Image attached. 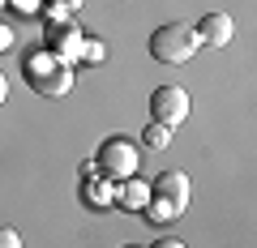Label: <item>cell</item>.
Instances as JSON below:
<instances>
[{"label":"cell","instance_id":"obj_1","mask_svg":"<svg viewBox=\"0 0 257 248\" xmlns=\"http://www.w3.org/2000/svg\"><path fill=\"white\" fill-rule=\"evenodd\" d=\"M197 35H193L189 22H163V26L150 35V56H155L159 65H184L197 56Z\"/></svg>","mask_w":257,"mask_h":248},{"label":"cell","instance_id":"obj_2","mask_svg":"<svg viewBox=\"0 0 257 248\" xmlns=\"http://www.w3.org/2000/svg\"><path fill=\"white\" fill-rule=\"evenodd\" d=\"M26 77H30V86H35L39 94H64L69 86H73L69 65H56L52 56H43V52H35L26 60Z\"/></svg>","mask_w":257,"mask_h":248},{"label":"cell","instance_id":"obj_3","mask_svg":"<svg viewBox=\"0 0 257 248\" xmlns=\"http://www.w3.org/2000/svg\"><path fill=\"white\" fill-rule=\"evenodd\" d=\"M150 120L163 124V129H180L184 120H189V90H180V86H159L150 94Z\"/></svg>","mask_w":257,"mask_h":248},{"label":"cell","instance_id":"obj_4","mask_svg":"<svg viewBox=\"0 0 257 248\" xmlns=\"http://www.w3.org/2000/svg\"><path fill=\"white\" fill-rule=\"evenodd\" d=\"M138 141H128V137H107L99 146V171H107L111 180H124V175H133L138 171Z\"/></svg>","mask_w":257,"mask_h":248},{"label":"cell","instance_id":"obj_5","mask_svg":"<svg viewBox=\"0 0 257 248\" xmlns=\"http://www.w3.org/2000/svg\"><path fill=\"white\" fill-rule=\"evenodd\" d=\"M150 197H155L159 205H167L172 214H180L184 205H189V175H184V171H163V175H155Z\"/></svg>","mask_w":257,"mask_h":248},{"label":"cell","instance_id":"obj_6","mask_svg":"<svg viewBox=\"0 0 257 248\" xmlns=\"http://www.w3.org/2000/svg\"><path fill=\"white\" fill-rule=\"evenodd\" d=\"M231 18L227 13H206L197 26H193V35H197V43H206V47H227L231 43Z\"/></svg>","mask_w":257,"mask_h":248},{"label":"cell","instance_id":"obj_7","mask_svg":"<svg viewBox=\"0 0 257 248\" xmlns=\"http://www.w3.org/2000/svg\"><path fill=\"white\" fill-rule=\"evenodd\" d=\"M167 137H172V129H163V124H146V133H142V141H146V150H163Z\"/></svg>","mask_w":257,"mask_h":248},{"label":"cell","instance_id":"obj_8","mask_svg":"<svg viewBox=\"0 0 257 248\" xmlns=\"http://www.w3.org/2000/svg\"><path fill=\"white\" fill-rule=\"evenodd\" d=\"M56 47H60V52H69V56H77V52H82V35H77L73 26H64L60 35H56Z\"/></svg>","mask_w":257,"mask_h":248},{"label":"cell","instance_id":"obj_9","mask_svg":"<svg viewBox=\"0 0 257 248\" xmlns=\"http://www.w3.org/2000/svg\"><path fill=\"white\" fill-rule=\"evenodd\" d=\"M124 205H133V210H146V201H150V193L142 188V184H128L124 188V197H120Z\"/></svg>","mask_w":257,"mask_h":248},{"label":"cell","instance_id":"obj_10","mask_svg":"<svg viewBox=\"0 0 257 248\" xmlns=\"http://www.w3.org/2000/svg\"><path fill=\"white\" fill-rule=\"evenodd\" d=\"M0 248H22V235H18V227H0Z\"/></svg>","mask_w":257,"mask_h":248},{"label":"cell","instance_id":"obj_11","mask_svg":"<svg viewBox=\"0 0 257 248\" xmlns=\"http://www.w3.org/2000/svg\"><path fill=\"white\" fill-rule=\"evenodd\" d=\"M9 47H13V26L0 22V52H9Z\"/></svg>","mask_w":257,"mask_h":248},{"label":"cell","instance_id":"obj_12","mask_svg":"<svg viewBox=\"0 0 257 248\" xmlns=\"http://www.w3.org/2000/svg\"><path fill=\"white\" fill-rule=\"evenodd\" d=\"M150 248H184V239H176V235H159Z\"/></svg>","mask_w":257,"mask_h":248},{"label":"cell","instance_id":"obj_13","mask_svg":"<svg viewBox=\"0 0 257 248\" xmlns=\"http://www.w3.org/2000/svg\"><path fill=\"white\" fill-rule=\"evenodd\" d=\"M5 99H9V77L0 73V107H5Z\"/></svg>","mask_w":257,"mask_h":248},{"label":"cell","instance_id":"obj_14","mask_svg":"<svg viewBox=\"0 0 257 248\" xmlns=\"http://www.w3.org/2000/svg\"><path fill=\"white\" fill-rule=\"evenodd\" d=\"M5 5H9V0H0V9H5Z\"/></svg>","mask_w":257,"mask_h":248}]
</instances>
